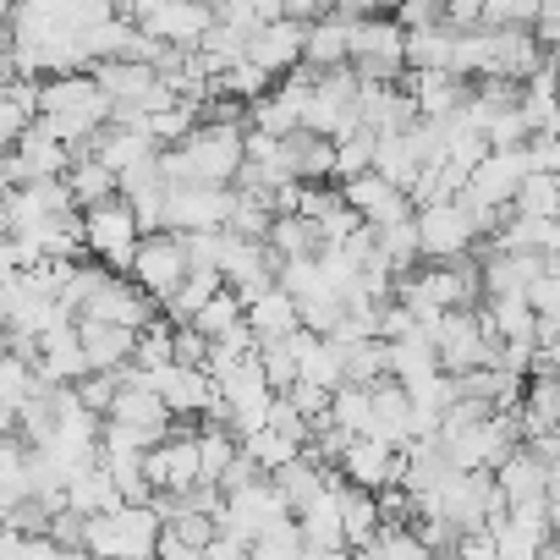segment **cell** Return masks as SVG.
Returning <instances> with one entry per match:
<instances>
[{"instance_id":"1","label":"cell","mask_w":560,"mask_h":560,"mask_svg":"<svg viewBox=\"0 0 560 560\" xmlns=\"http://www.w3.org/2000/svg\"><path fill=\"white\" fill-rule=\"evenodd\" d=\"M165 538V522L154 505H116L110 516L89 522V555L100 560H154Z\"/></svg>"},{"instance_id":"2","label":"cell","mask_w":560,"mask_h":560,"mask_svg":"<svg viewBox=\"0 0 560 560\" xmlns=\"http://www.w3.org/2000/svg\"><path fill=\"white\" fill-rule=\"evenodd\" d=\"M121 18L165 50H198L214 28V7H192V0H138Z\"/></svg>"},{"instance_id":"3","label":"cell","mask_w":560,"mask_h":560,"mask_svg":"<svg viewBox=\"0 0 560 560\" xmlns=\"http://www.w3.org/2000/svg\"><path fill=\"white\" fill-rule=\"evenodd\" d=\"M83 225H89V258L105 264V269H116V275H132L138 247H143V225H138L132 203L127 198H110V203L89 209Z\"/></svg>"},{"instance_id":"4","label":"cell","mask_w":560,"mask_h":560,"mask_svg":"<svg viewBox=\"0 0 560 560\" xmlns=\"http://www.w3.org/2000/svg\"><path fill=\"white\" fill-rule=\"evenodd\" d=\"M132 280L160 303V314H165V303L192 280V258H187V242L176 236V231H160V236H143V247H138V264H132Z\"/></svg>"},{"instance_id":"5","label":"cell","mask_w":560,"mask_h":560,"mask_svg":"<svg viewBox=\"0 0 560 560\" xmlns=\"http://www.w3.org/2000/svg\"><path fill=\"white\" fill-rule=\"evenodd\" d=\"M418 242H423V264H462V258H472V247L483 236L456 198V203H440V209H418Z\"/></svg>"},{"instance_id":"6","label":"cell","mask_w":560,"mask_h":560,"mask_svg":"<svg viewBox=\"0 0 560 560\" xmlns=\"http://www.w3.org/2000/svg\"><path fill=\"white\" fill-rule=\"evenodd\" d=\"M341 192H347V209H352V214H358L369 231H396V225H412V220H418V203H412V192L390 187L380 171L341 182Z\"/></svg>"},{"instance_id":"7","label":"cell","mask_w":560,"mask_h":560,"mask_svg":"<svg viewBox=\"0 0 560 560\" xmlns=\"http://www.w3.org/2000/svg\"><path fill=\"white\" fill-rule=\"evenodd\" d=\"M83 319H100V325H121V330H149L154 319H165L160 314V303L138 287L132 275H105V287L89 298V308H83Z\"/></svg>"},{"instance_id":"8","label":"cell","mask_w":560,"mask_h":560,"mask_svg":"<svg viewBox=\"0 0 560 560\" xmlns=\"http://www.w3.org/2000/svg\"><path fill=\"white\" fill-rule=\"evenodd\" d=\"M231 209H236V187H171V209H165V231L192 236V231H231Z\"/></svg>"},{"instance_id":"9","label":"cell","mask_w":560,"mask_h":560,"mask_svg":"<svg viewBox=\"0 0 560 560\" xmlns=\"http://www.w3.org/2000/svg\"><path fill=\"white\" fill-rule=\"evenodd\" d=\"M143 380H149V390L171 407V418H176V423H182V418H209V412H214V401H220V385H214V374H209V369L171 363V369L143 374Z\"/></svg>"},{"instance_id":"10","label":"cell","mask_w":560,"mask_h":560,"mask_svg":"<svg viewBox=\"0 0 560 560\" xmlns=\"http://www.w3.org/2000/svg\"><path fill=\"white\" fill-rule=\"evenodd\" d=\"M292 516V505L280 500V489H275V478H264V483H253V489H242V494H225V511H220V527L225 533H236V538H264L275 522H287Z\"/></svg>"},{"instance_id":"11","label":"cell","mask_w":560,"mask_h":560,"mask_svg":"<svg viewBox=\"0 0 560 560\" xmlns=\"http://www.w3.org/2000/svg\"><path fill=\"white\" fill-rule=\"evenodd\" d=\"M149 483H154V494H192L203 483L198 434H171L165 445H154L149 451Z\"/></svg>"},{"instance_id":"12","label":"cell","mask_w":560,"mask_h":560,"mask_svg":"<svg viewBox=\"0 0 560 560\" xmlns=\"http://www.w3.org/2000/svg\"><path fill=\"white\" fill-rule=\"evenodd\" d=\"M247 61H258L269 78H292L308 61V28L298 23H269L247 39Z\"/></svg>"},{"instance_id":"13","label":"cell","mask_w":560,"mask_h":560,"mask_svg":"<svg viewBox=\"0 0 560 560\" xmlns=\"http://www.w3.org/2000/svg\"><path fill=\"white\" fill-rule=\"evenodd\" d=\"M401 89L412 94V105H418L423 121H451V116L467 110V100H472V83L456 78V72H407Z\"/></svg>"},{"instance_id":"14","label":"cell","mask_w":560,"mask_h":560,"mask_svg":"<svg viewBox=\"0 0 560 560\" xmlns=\"http://www.w3.org/2000/svg\"><path fill=\"white\" fill-rule=\"evenodd\" d=\"M494 483H500L511 511H544L549 505V462H538L527 445L494 472Z\"/></svg>"},{"instance_id":"15","label":"cell","mask_w":560,"mask_h":560,"mask_svg":"<svg viewBox=\"0 0 560 560\" xmlns=\"http://www.w3.org/2000/svg\"><path fill=\"white\" fill-rule=\"evenodd\" d=\"M544 275H549V264L533 253H483V303L489 298H527Z\"/></svg>"},{"instance_id":"16","label":"cell","mask_w":560,"mask_h":560,"mask_svg":"<svg viewBox=\"0 0 560 560\" xmlns=\"http://www.w3.org/2000/svg\"><path fill=\"white\" fill-rule=\"evenodd\" d=\"M94 369H89V352H83V336L78 325H61L39 341V380L45 385H83Z\"/></svg>"},{"instance_id":"17","label":"cell","mask_w":560,"mask_h":560,"mask_svg":"<svg viewBox=\"0 0 560 560\" xmlns=\"http://www.w3.org/2000/svg\"><path fill=\"white\" fill-rule=\"evenodd\" d=\"M549 544H555L549 505H544V511H511V516L494 527V549H500V560H544Z\"/></svg>"},{"instance_id":"18","label":"cell","mask_w":560,"mask_h":560,"mask_svg":"<svg viewBox=\"0 0 560 560\" xmlns=\"http://www.w3.org/2000/svg\"><path fill=\"white\" fill-rule=\"evenodd\" d=\"M78 336H83V352H89V369H94V374H121V369H132V358H138V330L100 325V319H78Z\"/></svg>"},{"instance_id":"19","label":"cell","mask_w":560,"mask_h":560,"mask_svg":"<svg viewBox=\"0 0 560 560\" xmlns=\"http://www.w3.org/2000/svg\"><path fill=\"white\" fill-rule=\"evenodd\" d=\"M154 154H165V149H160V143H154L143 127H116V121H110V127H105V132L89 143V160L110 165L116 176L138 171V165H143V160H154Z\"/></svg>"},{"instance_id":"20","label":"cell","mask_w":560,"mask_h":560,"mask_svg":"<svg viewBox=\"0 0 560 560\" xmlns=\"http://www.w3.org/2000/svg\"><path fill=\"white\" fill-rule=\"evenodd\" d=\"M336 494H341V522H347V549L358 555V549H369V544H380V533H385V511H380V494L374 489H358V483H336Z\"/></svg>"},{"instance_id":"21","label":"cell","mask_w":560,"mask_h":560,"mask_svg":"<svg viewBox=\"0 0 560 560\" xmlns=\"http://www.w3.org/2000/svg\"><path fill=\"white\" fill-rule=\"evenodd\" d=\"M247 330L258 336V347H269V341H292V336L303 330V314H298V298L275 287L269 298H258V303L247 308Z\"/></svg>"},{"instance_id":"22","label":"cell","mask_w":560,"mask_h":560,"mask_svg":"<svg viewBox=\"0 0 560 560\" xmlns=\"http://www.w3.org/2000/svg\"><path fill=\"white\" fill-rule=\"evenodd\" d=\"M308 72H336V67H352V23L330 7L325 23L308 28Z\"/></svg>"},{"instance_id":"23","label":"cell","mask_w":560,"mask_h":560,"mask_svg":"<svg viewBox=\"0 0 560 560\" xmlns=\"http://www.w3.org/2000/svg\"><path fill=\"white\" fill-rule=\"evenodd\" d=\"M67 505L78 511V516H110L116 505H127L121 500V489H116V478H110V467L105 462H94V467H83L72 483H67Z\"/></svg>"},{"instance_id":"24","label":"cell","mask_w":560,"mask_h":560,"mask_svg":"<svg viewBox=\"0 0 560 560\" xmlns=\"http://www.w3.org/2000/svg\"><path fill=\"white\" fill-rule=\"evenodd\" d=\"M341 483V478H336ZM298 527H303V538H308V549L314 555H336V549H347V522H341V494L330 489L325 500H314L303 516H298Z\"/></svg>"},{"instance_id":"25","label":"cell","mask_w":560,"mask_h":560,"mask_svg":"<svg viewBox=\"0 0 560 560\" xmlns=\"http://www.w3.org/2000/svg\"><path fill=\"white\" fill-rule=\"evenodd\" d=\"M456 39H462V34H456L451 23L407 34V72H451V61H456Z\"/></svg>"},{"instance_id":"26","label":"cell","mask_w":560,"mask_h":560,"mask_svg":"<svg viewBox=\"0 0 560 560\" xmlns=\"http://www.w3.org/2000/svg\"><path fill=\"white\" fill-rule=\"evenodd\" d=\"M483 319H489L494 341H538V325H544L527 298H489L483 303Z\"/></svg>"},{"instance_id":"27","label":"cell","mask_w":560,"mask_h":560,"mask_svg":"<svg viewBox=\"0 0 560 560\" xmlns=\"http://www.w3.org/2000/svg\"><path fill=\"white\" fill-rule=\"evenodd\" d=\"M242 456H247L264 478H275V472H287L292 462H303L308 451H303V445H292L287 434H275V429H258V434H247V440H242Z\"/></svg>"},{"instance_id":"28","label":"cell","mask_w":560,"mask_h":560,"mask_svg":"<svg viewBox=\"0 0 560 560\" xmlns=\"http://www.w3.org/2000/svg\"><path fill=\"white\" fill-rule=\"evenodd\" d=\"M220 292H225V275H192L187 287L165 303V319H171L176 330H187V325H198V314H203Z\"/></svg>"},{"instance_id":"29","label":"cell","mask_w":560,"mask_h":560,"mask_svg":"<svg viewBox=\"0 0 560 560\" xmlns=\"http://www.w3.org/2000/svg\"><path fill=\"white\" fill-rule=\"evenodd\" d=\"M330 423H336V429H347L352 440L374 434V390H369V385H347V390H336Z\"/></svg>"},{"instance_id":"30","label":"cell","mask_w":560,"mask_h":560,"mask_svg":"<svg viewBox=\"0 0 560 560\" xmlns=\"http://www.w3.org/2000/svg\"><path fill=\"white\" fill-rule=\"evenodd\" d=\"M511 209H516L522 220H560V176L533 171V176L522 182V192H516Z\"/></svg>"},{"instance_id":"31","label":"cell","mask_w":560,"mask_h":560,"mask_svg":"<svg viewBox=\"0 0 560 560\" xmlns=\"http://www.w3.org/2000/svg\"><path fill=\"white\" fill-rule=\"evenodd\" d=\"M258 363H264V380L275 385V396H292V390L303 385V358H298L292 341H269V347H258Z\"/></svg>"},{"instance_id":"32","label":"cell","mask_w":560,"mask_h":560,"mask_svg":"<svg viewBox=\"0 0 560 560\" xmlns=\"http://www.w3.org/2000/svg\"><path fill=\"white\" fill-rule=\"evenodd\" d=\"M198 456H203V483H214V489H220L225 467L242 456V440H236L231 429H214V423H203V429H198Z\"/></svg>"},{"instance_id":"33","label":"cell","mask_w":560,"mask_h":560,"mask_svg":"<svg viewBox=\"0 0 560 560\" xmlns=\"http://www.w3.org/2000/svg\"><path fill=\"white\" fill-rule=\"evenodd\" d=\"M171 363H176V325H171V319H154V325L138 336L132 369H138V374H160V369H171Z\"/></svg>"},{"instance_id":"34","label":"cell","mask_w":560,"mask_h":560,"mask_svg":"<svg viewBox=\"0 0 560 560\" xmlns=\"http://www.w3.org/2000/svg\"><path fill=\"white\" fill-rule=\"evenodd\" d=\"M374 154H380V138H374L369 127H358V132H347V138L336 143V182H352V176H369V171H374Z\"/></svg>"},{"instance_id":"35","label":"cell","mask_w":560,"mask_h":560,"mask_svg":"<svg viewBox=\"0 0 560 560\" xmlns=\"http://www.w3.org/2000/svg\"><path fill=\"white\" fill-rule=\"evenodd\" d=\"M303 555H308V538H303L298 516L275 522L264 538H253V560H303Z\"/></svg>"},{"instance_id":"36","label":"cell","mask_w":560,"mask_h":560,"mask_svg":"<svg viewBox=\"0 0 560 560\" xmlns=\"http://www.w3.org/2000/svg\"><path fill=\"white\" fill-rule=\"evenodd\" d=\"M347 374H352V385L390 380V341H358V347H347Z\"/></svg>"},{"instance_id":"37","label":"cell","mask_w":560,"mask_h":560,"mask_svg":"<svg viewBox=\"0 0 560 560\" xmlns=\"http://www.w3.org/2000/svg\"><path fill=\"white\" fill-rule=\"evenodd\" d=\"M121 374H127V369H121ZM121 374H89V380L78 385V396H83V407H89L94 418H110V412H116V396H121V385H127Z\"/></svg>"},{"instance_id":"38","label":"cell","mask_w":560,"mask_h":560,"mask_svg":"<svg viewBox=\"0 0 560 560\" xmlns=\"http://www.w3.org/2000/svg\"><path fill=\"white\" fill-rule=\"evenodd\" d=\"M50 544L67 549V555H89V516H78L72 505L50 522Z\"/></svg>"},{"instance_id":"39","label":"cell","mask_w":560,"mask_h":560,"mask_svg":"<svg viewBox=\"0 0 560 560\" xmlns=\"http://www.w3.org/2000/svg\"><path fill=\"white\" fill-rule=\"evenodd\" d=\"M374 549H380V560H434V555L423 549V538H418L412 527H385Z\"/></svg>"},{"instance_id":"40","label":"cell","mask_w":560,"mask_h":560,"mask_svg":"<svg viewBox=\"0 0 560 560\" xmlns=\"http://www.w3.org/2000/svg\"><path fill=\"white\" fill-rule=\"evenodd\" d=\"M165 533H171V538H182V544H192V549H209V544L220 538V522H214V516H198V511H187V516H176Z\"/></svg>"},{"instance_id":"41","label":"cell","mask_w":560,"mask_h":560,"mask_svg":"<svg viewBox=\"0 0 560 560\" xmlns=\"http://www.w3.org/2000/svg\"><path fill=\"white\" fill-rule=\"evenodd\" d=\"M287 401H292V407H298V412H303L314 429H319V423L330 418V407H336V396H330V390H319V385H308V380H303V385H298Z\"/></svg>"},{"instance_id":"42","label":"cell","mask_w":560,"mask_h":560,"mask_svg":"<svg viewBox=\"0 0 560 560\" xmlns=\"http://www.w3.org/2000/svg\"><path fill=\"white\" fill-rule=\"evenodd\" d=\"M396 23H401L407 34H418V28H440V23H445V7H434V0H412V7H396Z\"/></svg>"},{"instance_id":"43","label":"cell","mask_w":560,"mask_h":560,"mask_svg":"<svg viewBox=\"0 0 560 560\" xmlns=\"http://www.w3.org/2000/svg\"><path fill=\"white\" fill-rule=\"evenodd\" d=\"M203 560H253V544L247 538H236V533H225L220 527V538L203 549Z\"/></svg>"},{"instance_id":"44","label":"cell","mask_w":560,"mask_h":560,"mask_svg":"<svg viewBox=\"0 0 560 560\" xmlns=\"http://www.w3.org/2000/svg\"><path fill=\"white\" fill-rule=\"evenodd\" d=\"M533 39H538L549 56L560 50V0H549V7L538 12V28H533Z\"/></svg>"},{"instance_id":"45","label":"cell","mask_w":560,"mask_h":560,"mask_svg":"<svg viewBox=\"0 0 560 560\" xmlns=\"http://www.w3.org/2000/svg\"><path fill=\"white\" fill-rule=\"evenodd\" d=\"M456 560H500L494 533H467V538H462V549H456Z\"/></svg>"},{"instance_id":"46","label":"cell","mask_w":560,"mask_h":560,"mask_svg":"<svg viewBox=\"0 0 560 560\" xmlns=\"http://www.w3.org/2000/svg\"><path fill=\"white\" fill-rule=\"evenodd\" d=\"M154 560H203V549H192V544H182V538H160V555Z\"/></svg>"},{"instance_id":"47","label":"cell","mask_w":560,"mask_h":560,"mask_svg":"<svg viewBox=\"0 0 560 560\" xmlns=\"http://www.w3.org/2000/svg\"><path fill=\"white\" fill-rule=\"evenodd\" d=\"M303 560H352V549H336V555H314V549H308Z\"/></svg>"}]
</instances>
